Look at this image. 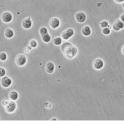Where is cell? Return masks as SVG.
<instances>
[{"instance_id":"16","label":"cell","mask_w":124,"mask_h":124,"mask_svg":"<svg viewBox=\"0 0 124 124\" xmlns=\"http://www.w3.org/2000/svg\"><path fill=\"white\" fill-rule=\"evenodd\" d=\"M41 37L42 41L45 43H48L50 42L52 40V36L49 32L42 36H41Z\"/></svg>"},{"instance_id":"5","label":"cell","mask_w":124,"mask_h":124,"mask_svg":"<svg viewBox=\"0 0 124 124\" xmlns=\"http://www.w3.org/2000/svg\"><path fill=\"white\" fill-rule=\"evenodd\" d=\"M17 109V104L15 101H9L7 105L5 107V111L9 114L13 113Z\"/></svg>"},{"instance_id":"1","label":"cell","mask_w":124,"mask_h":124,"mask_svg":"<svg viewBox=\"0 0 124 124\" xmlns=\"http://www.w3.org/2000/svg\"><path fill=\"white\" fill-rule=\"evenodd\" d=\"M61 50L63 56L68 60L73 59L78 53L77 47L70 42H65L62 44Z\"/></svg>"},{"instance_id":"12","label":"cell","mask_w":124,"mask_h":124,"mask_svg":"<svg viewBox=\"0 0 124 124\" xmlns=\"http://www.w3.org/2000/svg\"><path fill=\"white\" fill-rule=\"evenodd\" d=\"M46 70L49 74L53 73L55 70V64L52 62H49L46 64Z\"/></svg>"},{"instance_id":"21","label":"cell","mask_w":124,"mask_h":124,"mask_svg":"<svg viewBox=\"0 0 124 124\" xmlns=\"http://www.w3.org/2000/svg\"><path fill=\"white\" fill-rule=\"evenodd\" d=\"M111 29H110L108 27H106L104 28H102V33L105 35H108L111 33Z\"/></svg>"},{"instance_id":"24","label":"cell","mask_w":124,"mask_h":124,"mask_svg":"<svg viewBox=\"0 0 124 124\" xmlns=\"http://www.w3.org/2000/svg\"><path fill=\"white\" fill-rule=\"evenodd\" d=\"M9 101L8 100L6 99H5L3 100L2 101H1V104H2V105L3 107H5L7 105V104H8Z\"/></svg>"},{"instance_id":"20","label":"cell","mask_w":124,"mask_h":124,"mask_svg":"<svg viewBox=\"0 0 124 124\" xmlns=\"http://www.w3.org/2000/svg\"><path fill=\"white\" fill-rule=\"evenodd\" d=\"M8 56L7 54L4 52H2L0 53V61L2 62H4L6 61L7 59Z\"/></svg>"},{"instance_id":"25","label":"cell","mask_w":124,"mask_h":124,"mask_svg":"<svg viewBox=\"0 0 124 124\" xmlns=\"http://www.w3.org/2000/svg\"><path fill=\"white\" fill-rule=\"evenodd\" d=\"M114 1L117 3H122L124 2V0H114Z\"/></svg>"},{"instance_id":"8","label":"cell","mask_w":124,"mask_h":124,"mask_svg":"<svg viewBox=\"0 0 124 124\" xmlns=\"http://www.w3.org/2000/svg\"><path fill=\"white\" fill-rule=\"evenodd\" d=\"M0 84L4 88H8L12 84V80L7 76H4L1 77L0 80Z\"/></svg>"},{"instance_id":"14","label":"cell","mask_w":124,"mask_h":124,"mask_svg":"<svg viewBox=\"0 0 124 124\" xmlns=\"http://www.w3.org/2000/svg\"><path fill=\"white\" fill-rule=\"evenodd\" d=\"M4 35L6 38L9 39L12 38L14 37L15 35V32L13 29L10 28H7L5 29L4 31Z\"/></svg>"},{"instance_id":"15","label":"cell","mask_w":124,"mask_h":124,"mask_svg":"<svg viewBox=\"0 0 124 124\" xmlns=\"http://www.w3.org/2000/svg\"><path fill=\"white\" fill-rule=\"evenodd\" d=\"M9 99L13 101H17L19 98V94L18 92L15 90H12L10 92L9 94Z\"/></svg>"},{"instance_id":"3","label":"cell","mask_w":124,"mask_h":124,"mask_svg":"<svg viewBox=\"0 0 124 124\" xmlns=\"http://www.w3.org/2000/svg\"><path fill=\"white\" fill-rule=\"evenodd\" d=\"M74 33L75 31L73 29L68 28L62 32L61 37L64 40H68L74 35Z\"/></svg>"},{"instance_id":"6","label":"cell","mask_w":124,"mask_h":124,"mask_svg":"<svg viewBox=\"0 0 124 124\" xmlns=\"http://www.w3.org/2000/svg\"><path fill=\"white\" fill-rule=\"evenodd\" d=\"M75 19L79 23H83L85 22L87 16L85 13L83 12H78L75 15Z\"/></svg>"},{"instance_id":"26","label":"cell","mask_w":124,"mask_h":124,"mask_svg":"<svg viewBox=\"0 0 124 124\" xmlns=\"http://www.w3.org/2000/svg\"><path fill=\"white\" fill-rule=\"evenodd\" d=\"M120 19L124 23V14H122L120 16Z\"/></svg>"},{"instance_id":"10","label":"cell","mask_w":124,"mask_h":124,"mask_svg":"<svg viewBox=\"0 0 124 124\" xmlns=\"http://www.w3.org/2000/svg\"><path fill=\"white\" fill-rule=\"evenodd\" d=\"M22 27L26 30H29L31 28L33 25V21L31 17H28L24 18L21 23Z\"/></svg>"},{"instance_id":"17","label":"cell","mask_w":124,"mask_h":124,"mask_svg":"<svg viewBox=\"0 0 124 124\" xmlns=\"http://www.w3.org/2000/svg\"><path fill=\"white\" fill-rule=\"evenodd\" d=\"M53 42L54 45L56 46H60L62 43V38L61 37H56L54 38Z\"/></svg>"},{"instance_id":"27","label":"cell","mask_w":124,"mask_h":124,"mask_svg":"<svg viewBox=\"0 0 124 124\" xmlns=\"http://www.w3.org/2000/svg\"><path fill=\"white\" fill-rule=\"evenodd\" d=\"M122 53L124 55V45L123 46L122 48Z\"/></svg>"},{"instance_id":"2","label":"cell","mask_w":124,"mask_h":124,"mask_svg":"<svg viewBox=\"0 0 124 124\" xmlns=\"http://www.w3.org/2000/svg\"><path fill=\"white\" fill-rule=\"evenodd\" d=\"M27 62V57L22 54L18 55L15 59V63L18 67H23L26 65Z\"/></svg>"},{"instance_id":"7","label":"cell","mask_w":124,"mask_h":124,"mask_svg":"<svg viewBox=\"0 0 124 124\" xmlns=\"http://www.w3.org/2000/svg\"><path fill=\"white\" fill-rule=\"evenodd\" d=\"M49 24L50 27L52 29L55 30L60 27L61 24V21L58 17H53L50 20Z\"/></svg>"},{"instance_id":"23","label":"cell","mask_w":124,"mask_h":124,"mask_svg":"<svg viewBox=\"0 0 124 124\" xmlns=\"http://www.w3.org/2000/svg\"><path fill=\"white\" fill-rule=\"evenodd\" d=\"M6 71L3 67H0V78L6 75Z\"/></svg>"},{"instance_id":"4","label":"cell","mask_w":124,"mask_h":124,"mask_svg":"<svg viewBox=\"0 0 124 124\" xmlns=\"http://www.w3.org/2000/svg\"><path fill=\"white\" fill-rule=\"evenodd\" d=\"M13 18L12 14L9 11H5L3 12L1 15V19L3 22L5 23H10Z\"/></svg>"},{"instance_id":"11","label":"cell","mask_w":124,"mask_h":124,"mask_svg":"<svg viewBox=\"0 0 124 124\" xmlns=\"http://www.w3.org/2000/svg\"><path fill=\"white\" fill-rule=\"evenodd\" d=\"M112 28L116 31H120V30L124 28V23L120 19H117L114 23Z\"/></svg>"},{"instance_id":"13","label":"cell","mask_w":124,"mask_h":124,"mask_svg":"<svg viewBox=\"0 0 124 124\" xmlns=\"http://www.w3.org/2000/svg\"><path fill=\"white\" fill-rule=\"evenodd\" d=\"M81 32L82 34L86 37H88L92 34V30L89 26L86 25L84 26L81 30Z\"/></svg>"},{"instance_id":"29","label":"cell","mask_w":124,"mask_h":124,"mask_svg":"<svg viewBox=\"0 0 124 124\" xmlns=\"http://www.w3.org/2000/svg\"><path fill=\"white\" fill-rule=\"evenodd\" d=\"M122 7H123V8L124 9V2L122 3Z\"/></svg>"},{"instance_id":"22","label":"cell","mask_w":124,"mask_h":124,"mask_svg":"<svg viewBox=\"0 0 124 124\" xmlns=\"http://www.w3.org/2000/svg\"><path fill=\"white\" fill-rule=\"evenodd\" d=\"M109 25V23L108 21H106V20H103L102 21H101L99 23V25L100 27L102 29V28H104L106 27H107Z\"/></svg>"},{"instance_id":"9","label":"cell","mask_w":124,"mask_h":124,"mask_svg":"<svg viewBox=\"0 0 124 124\" xmlns=\"http://www.w3.org/2000/svg\"><path fill=\"white\" fill-rule=\"evenodd\" d=\"M104 65V62L100 58L96 59L93 62V66L96 70H100L102 69Z\"/></svg>"},{"instance_id":"19","label":"cell","mask_w":124,"mask_h":124,"mask_svg":"<svg viewBox=\"0 0 124 124\" xmlns=\"http://www.w3.org/2000/svg\"><path fill=\"white\" fill-rule=\"evenodd\" d=\"M39 34L41 36H42V35L48 33L49 31H48V29L46 27H42L39 29Z\"/></svg>"},{"instance_id":"18","label":"cell","mask_w":124,"mask_h":124,"mask_svg":"<svg viewBox=\"0 0 124 124\" xmlns=\"http://www.w3.org/2000/svg\"><path fill=\"white\" fill-rule=\"evenodd\" d=\"M29 46H31L32 48H35L37 47L38 46V43L35 40L32 39L29 41Z\"/></svg>"},{"instance_id":"28","label":"cell","mask_w":124,"mask_h":124,"mask_svg":"<svg viewBox=\"0 0 124 124\" xmlns=\"http://www.w3.org/2000/svg\"><path fill=\"white\" fill-rule=\"evenodd\" d=\"M51 120H52V121H54V120H55V121H57V120H57V119H56V118H52V119H51Z\"/></svg>"}]
</instances>
